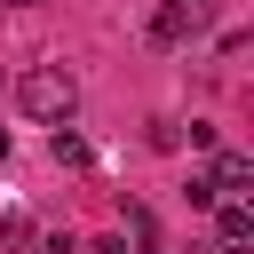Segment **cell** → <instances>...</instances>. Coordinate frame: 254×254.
<instances>
[{
  "label": "cell",
  "instance_id": "cell-3",
  "mask_svg": "<svg viewBox=\"0 0 254 254\" xmlns=\"http://www.w3.org/2000/svg\"><path fill=\"white\" fill-rule=\"evenodd\" d=\"M198 24H206V8H190V0H167V8L151 16V40H159V48H175V40H190Z\"/></svg>",
  "mask_w": 254,
  "mask_h": 254
},
{
  "label": "cell",
  "instance_id": "cell-1",
  "mask_svg": "<svg viewBox=\"0 0 254 254\" xmlns=\"http://www.w3.org/2000/svg\"><path fill=\"white\" fill-rule=\"evenodd\" d=\"M16 103H24L32 119H48V127H64V119L79 111V79H71L64 64H32V71L16 79Z\"/></svg>",
  "mask_w": 254,
  "mask_h": 254
},
{
  "label": "cell",
  "instance_id": "cell-4",
  "mask_svg": "<svg viewBox=\"0 0 254 254\" xmlns=\"http://www.w3.org/2000/svg\"><path fill=\"white\" fill-rule=\"evenodd\" d=\"M206 183H214V198H246V183H254V159H246V151H214Z\"/></svg>",
  "mask_w": 254,
  "mask_h": 254
},
{
  "label": "cell",
  "instance_id": "cell-7",
  "mask_svg": "<svg viewBox=\"0 0 254 254\" xmlns=\"http://www.w3.org/2000/svg\"><path fill=\"white\" fill-rule=\"evenodd\" d=\"M0 159H8V127H0Z\"/></svg>",
  "mask_w": 254,
  "mask_h": 254
},
{
  "label": "cell",
  "instance_id": "cell-5",
  "mask_svg": "<svg viewBox=\"0 0 254 254\" xmlns=\"http://www.w3.org/2000/svg\"><path fill=\"white\" fill-rule=\"evenodd\" d=\"M32 238H40V230H32V214H24V206H8V214H0V254H24Z\"/></svg>",
  "mask_w": 254,
  "mask_h": 254
},
{
  "label": "cell",
  "instance_id": "cell-2",
  "mask_svg": "<svg viewBox=\"0 0 254 254\" xmlns=\"http://www.w3.org/2000/svg\"><path fill=\"white\" fill-rule=\"evenodd\" d=\"M254 246V206L246 198H222V214H214V254H246Z\"/></svg>",
  "mask_w": 254,
  "mask_h": 254
},
{
  "label": "cell",
  "instance_id": "cell-6",
  "mask_svg": "<svg viewBox=\"0 0 254 254\" xmlns=\"http://www.w3.org/2000/svg\"><path fill=\"white\" fill-rule=\"evenodd\" d=\"M48 151H56V167H87V143H79L71 127H56V135H48Z\"/></svg>",
  "mask_w": 254,
  "mask_h": 254
}]
</instances>
